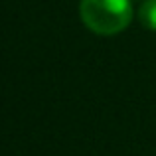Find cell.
Wrapping results in <instances>:
<instances>
[{"label": "cell", "instance_id": "6da1fadb", "mask_svg": "<svg viewBox=\"0 0 156 156\" xmlns=\"http://www.w3.org/2000/svg\"><path fill=\"white\" fill-rule=\"evenodd\" d=\"M81 22L99 36L121 34L133 20L130 0H81Z\"/></svg>", "mask_w": 156, "mask_h": 156}, {"label": "cell", "instance_id": "7a4b0ae2", "mask_svg": "<svg viewBox=\"0 0 156 156\" xmlns=\"http://www.w3.org/2000/svg\"><path fill=\"white\" fill-rule=\"evenodd\" d=\"M138 18L142 26L148 30H156V0H144L138 8Z\"/></svg>", "mask_w": 156, "mask_h": 156}]
</instances>
